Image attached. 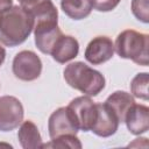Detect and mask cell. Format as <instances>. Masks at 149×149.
<instances>
[{
  "instance_id": "obj_1",
  "label": "cell",
  "mask_w": 149,
  "mask_h": 149,
  "mask_svg": "<svg viewBox=\"0 0 149 149\" xmlns=\"http://www.w3.org/2000/svg\"><path fill=\"white\" fill-rule=\"evenodd\" d=\"M35 20L20 6H12L0 14V42L7 47L23 43L34 30Z\"/></svg>"
},
{
  "instance_id": "obj_2",
  "label": "cell",
  "mask_w": 149,
  "mask_h": 149,
  "mask_svg": "<svg viewBox=\"0 0 149 149\" xmlns=\"http://www.w3.org/2000/svg\"><path fill=\"white\" fill-rule=\"evenodd\" d=\"M63 76L69 86L90 97L98 95L105 87V77L83 62H73L66 65Z\"/></svg>"
},
{
  "instance_id": "obj_3",
  "label": "cell",
  "mask_w": 149,
  "mask_h": 149,
  "mask_svg": "<svg viewBox=\"0 0 149 149\" xmlns=\"http://www.w3.org/2000/svg\"><path fill=\"white\" fill-rule=\"evenodd\" d=\"M149 35L139 33L134 29H126L121 31L114 44V51L126 59H130L134 63L147 66L149 63L148 58Z\"/></svg>"
},
{
  "instance_id": "obj_4",
  "label": "cell",
  "mask_w": 149,
  "mask_h": 149,
  "mask_svg": "<svg viewBox=\"0 0 149 149\" xmlns=\"http://www.w3.org/2000/svg\"><path fill=\"white\" fill-rule=\"evenodd\" d=\"M12 70L17 79L31 81L40 77L42 72V61L34 51L22 50L15 55Z\"/></svg>"
},
{
  "instance_id": "obj_5",
  "label": "cell",
  "mask_w": 149,
  "mask_h": 149,
  "mask_svg": "<svg viewBox=\"0 0 149 149\" xmlns=\"http://www.w3.org/2000/svg\"><path fill=\"white\" fill-rule=\"evenodd\" d=\"M23 106L13 95L0 97V130L10 132L17 128L23 121Z\"/></svg>"
},
{
  "instance_id": "obj_6",
  "label": "cell",
  "mask_w": 149,
  "mask_h": 149,
  "mask_svg": "<svg viewBox=\"0 0 149 149\" xmlns=\"http://www.w3.org/2000/svg\"><path fill=\"white\" fill-rule=\"evenodd\" d=\"M48 130L50 139H56L62 135H76L79 127L73 113L66 106L52 112L48 121Z\"/></svg>"
},
{
  "instance_id": "obj_7",
  "label": "cell",
  "mask_w": 149,
  "mask_h": 149,
  "mask_svg": "<svg viewBox=\"0 0 149 149\" xmlns=\"http://www.w3.org/2000/svg\"><path fill=\"white\" fill-rule=\"evenodd\" d=\"M68 107L73 113L79 129L84 132L91 130L97 116V104L90 97H77L70 101Z\"/></svg>"
},
{
  "instance_id": "obj_8",
  "label": "cell",
  "mask_w": 149,
  "mask_h": 149,
  "mask_svg": "<svg viewBox=\"0 0 149 149\" xmlns=\"http://www.w3.org/2000/svg\"><path fill=\"white\" fill-rule=\"evenodd\" d=\"M57 22L58 21H38V22H35V26H34L35 44H36L37 49L43 54L50 55L55 43L63 35Z\"/></svg>"
},
{
  "instance_id": "obj_9",
  "label": "cell",
  "mask_w": 149,
  "mask_h": 149,
  "mask_svg": "<svg viewBox=\"0 0 149 149\" xmlns=\"http://www.w3.org/2000/svg\"><path fill=\"white\" fill-rule=\"evenodd\" d=\"M114 55V43L107 36H97L90 41L85 49V59L93 64L99 65L109 61Z\"/></svg>"
},
{
  "instance_id": "obj_10",
  "label": "cell",
  "mask_w": 149,
  "mask_h": 149,
  "mask_svg": "<svg viewBox=\"0 0 149 149\" xmlns=\"http://www.w3.org/2000/svg\"><path fill=\"white\" fill-rule=\"evenodd\" d=\"M119 120L116 115L112 112V109L105 104L99 102L97 104V116L91 128L97 136L100 137H108L115 134L119 127Z\"/></svg>"
},
{
  "instance_id": "obj_11",
  "label": "cell",
  "mask_w": 149,
  "mask_h": 149,
  "mask_svg": "<svg viewBox=\"0 0 149 149\" xmlns=\"http://www.w3.org/2000/svg\"><path fill=\"white\" fill-rule=\"evenodd\" d=\"M20 7L38 21H58V12L51 0H17Z\"/></svg>"
},
{
  "instance_id": "obj_12",
  "label": "cell",
  "mask_w": 149,
  "mask_h": 149,
  "mask_svg": "<svg viewBox=\"0 0 149 149\" xmlns=\"http://www.w3.org/2000/svg\"><path fill=\"white\" fill-rule=\"evenodd\" d=\"M128 130L134 135H141L149 129V108L146 105L134 104L126 113L125 120Z\"/></svg>"
},
{
  "instance_id": "obj_13",
  "label": "cell",
  "mask_w": 149,
  "mask_h": 149,
  "mask_svg": "<svg viewBox=\"0 0 149 149\" xmlns=\"http://www.w3.org/2000/svg\"><path fill=\"white\" fill-rule=\"evenodd\" d=\"M79 52L78 41L70 35H62L55 43L50 55L57 63L64 64L77 57Z\"/></svg>"
},
{
  "instance_id": "obj_14",
  "label": "cell",
  "mask_w": 149,
  "mask_h": 149,
  "mask_svg": "<svg viewBox=\"0 0 149 149\" xmlns=\"http://www.w3.org/2000/svg\"><path fill=\"white\" fill-rule=\"evenodd\" d=\"M105 104L116 115L119 122H123L126 113L135 104V100L130 93H127L125 91H115L106 99Z\"/></svg>"
},
{
  "instance_id": "obj_15",
  "label": "cell",
  "mask_w": 149,
  "mask_h": 149,
  "mask_svg": "<svg viewBox=\"0 0 149 149\" xmlns=\"http://www.w3.org/2000/svg\"><path fill=\"white\" fill-rule=\"evenodd\" d=\"M17 139L20 141L21 147L24 149H35L41 148L42 146V137L38 132V128L30 120L21 122L17 132Z\"/></svg>"
},
{
  "instance_id": "obj_16",
  "label": "cell",
  "mask_w": 149,
  "mask_h": 149,
  "mask_svg": "<svg viewBox=\"0 0 149 149\" xmlns=\"http://www.w3.org/2000/svg\"><path fill=\"white\" fill-rule=\"evenodd\" d=\"M61 7L72 20H83L93 9L91 0H61Z\"/></svg>"
},
{
  "instance_id": "obj_17",
  "label": "cell",
  "mask_w": 149,
  "mask_h": 149,
  "mask_svg": "<svg viewBox=\"0 0 149 149\" xmlns=\"http://www.w3.org/2000/svg\"><path fill=\"white\" fill-rule=\"evenodd\" d=\"M148 81L149 76L147 72L137 73L130 83V92L132 94L141 100H148Z\"/></svg>"
},
{
  "instance_id": "obj_18",
  "label": "cell",
  "mask_w": 149,
  "mask_h": 149,
  "mask_svg": "<svg viewBox=\"0 0 149 149\" xmlns=\"http://www.w3.org/2000/svg\"><path fill=\"white\" fill-rule=\"evenodd\" d=\"M41 148H81V143L76 135H62L51 139L50 142L44 143Z\"/></svg>"
},
{
  "instance_id": "obj_19",
  "label": "cell",
  "mask_w": 149,
  "mask_h": 149,
  "mask_svg": "<svg viewBox=\"0 0 149 149\" xmlns=\"http://www.w3.org/2000/svg\"><path fill=\"white\" fill-rule=\"evenodd\" d=\"M132 12L133 15L141 22H149V9L148 0H132Z\"/></svg>"
},
{
  "instance_id": "obj_20",
  "label": "cell",
  "mask_w": 149,
  "mask_h": 149,
  "mask_svg": "<svg viewBox=\"0 0 149 149\" xmlns=\"http://www.w3.org/2000/svg\"><path fill=\"white\" fill-rule=\"evenodd\" d=\"M121 0H91L93 9L98 12H109L114 9Z\"/></svg>"
},
{
  "instance_id": "obj_21",
  "label": "cell",
  "mask_w": 149,
  "mask_h": 149,
  "mask_svg": "<svg viewBox=\"0 0 149 149\" xmlns=\"http://www.w3.org/2000/svg\"><path fill=\"white\" fill-rule=\"evenodd\" d=\"M13 6V0H0V14Z\"/></svg>"
},
{
  "instance_id": "obj_22",
  "label": "cell",
  "mask_w": 149,
  "mask_h": 149,
  "mask_svg": "<svg viewBox=\"0 0 149 149\" xmlns=\"http://www.w3.org/2000/svg\"><path fill=\"white\" fill-rule=\"evenodd\" d=\"M5 57H6V51H5L3 47H1V45H0V66H1V64L3 63Z\"/></svg>"
}]
</instances>
